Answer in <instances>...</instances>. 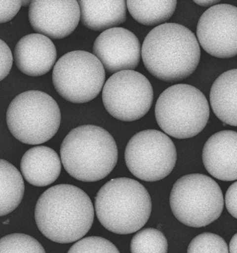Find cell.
<instances>
[{
    "mask_svg": "<svg viewBox=\"0 0 237 253\" xmlns=\"http://www.w3.org/2000/svg\"><path fill=\"white\" fill-rule=\"evenodd\" d=\"M22 6V1L0 0V24L7 23L14 18Z\"/></svg>",
    "mask_w": 237,
    "mask_h": 253,
    "instance_id": "26",
    "label": "cell"
},
{
    "mask_svg": "<svg viewBox=\"0 0 237 253\" xmlns=\"http://www.w3.org/2000/svg\"><path fill=\"white\" fill-rule=\"evenodd\" d=\"M127 9L138 23L146 26L162 25L169 20L177 7V1L128 0Z\"/></svg>",
    "mask_w": 237,
    "mask_h": 253,
    "instance_id": "20",
    "label": "cell"
},
{
    "mask_svg": "<svg viewBox=\"0 0 237 253\" xmlns=\"http://www.w3.org/2000/svg\"><path fill=\"white\" fill-rule=\"evenodd\" d=\"M13 61L11 49L4 41L0 39V82L9 74Z\"/></svg>",
    "mask_w": 237,
    "mask_h": 253,
    "instance_id": "25",
    "label": "cell"
},
{
    "mask_svg": "<svg viewBox=\"0 0 237 253\" xmlns=\"http://www.w3.org/2000/svg\"><path fill=\"white\" fill-rule=\"evenodd\" d=\"M68 253H120L110 241L103 237H88L80 239Z\"/></svg>",
    "mask_w": 237,
    "mask_h": 253,
    "instance_id": "24",
    "label": "cell"
},
{
    "mask_svg": "<svg viewBox=\"0 0 237 253\" xmlns=\"http://www.w3.org/2000/svg\"><path fill=\"white\" fill-rule=\"evenodd\" d=\"M237 234H235L230 243V253H237Z\"/></svg>",
    "mask_w": 237,
    "mask_h": 253,
    "instance_id": "28",
    "label": "cell"
},
{
    "mask_svg": "<svg viewBox=\"0 0 237 253\" xmlns=\"http://www.w3.org/2000/svg\"><path fill=\"white\" fill-rule=\"evenodd\" d=\"M194 1L198 5L202 6H211L219 2V1H209V0H207V1H205V0H204V1H199H199Z\"/></svg>",
    "mask_w": 237,
    "mask_h": 253,
    "instance_id": "29",
    "label": "cell"
},
{
    "mask_svg": "<svg viewBox=\"0 0 237 253\" xmlns=\"http://www.w3.org/2000/svg\"><path fill=\"white\" fill-rule=\"evenodd\" d=\"M35 220L39 230L49 240L70 244L89 232L94 221V208L82 189L71 184H58L39 198Z\"/></svg>",
    "mask_w": 237,
    "mask_h": 253,
    "instance_id": "1",
    "label": "cell"
},
{
    "mask_svg": "<svg viewBox=\"0 0 237 253\" xmlns=\"http://www.w3.org/2000/svg\"><path fill=\"white\" fill-rule=\"evenodd\" d=\"M52 81L65 100L86 103L98 96L105 82V71L93 54L86 51L68 52L54 65Z\"/></svg>",
    "mask_w": 237,
    "mask_h": 253,
    "instance_id": "8",
    "label": "cell"
},
{
    "mask_svg": "<svg viewBox=\"0 0 237 253\" xmlns=\"http://www.w3.org/2000/svg\"><path fill=\"white\" fill-rule=\"evenodd\" d=\"M78 4L81 23L95 32L117 27L127 20L124 0H81Z\"/></svg>",
    "mask_w": 237,
    "mask_h": 253,
    "instance_id": "17",
    "label": "cell"
},
{
    "mask_svg": "<svg viewBox=\"0 0 237 253\" xmlns=\"http://www.w3.org/2000/svg\"><path fill=\"white\" fill-rule=\"evenodd\" d=\"M29 19L37 33L49 39H64L79 24V4L76 0H34L31 1Z\"/></svg>",
    "mask_w": 237,
    "mask_h": 253,
    "instance_id": "13",
    "label": "cell"
},
{
    "mask_svg": "<svg viewBox=\"0 0 237 253\" xmlns=\"http://www.w3.org/2000/svg\"><path fill=\"white\" fill-rule=\"evenodd\" d=\"M145 67L166 82L181 81L196 71L200 48L195 34L180 24L164 23L146 36L141 48Z\"/></svg>",
    "mask_w": 237,
    "mask_h": 253,
    "instance_id": "2",
    "label": "cell"
},
{
    "mask_svg": "<svg viewBox=\"0 0 237 253\" xmlns=\"http://www.w3.org/2000/svg\"><path fill=\"white\" fill-rule=\"evenodd\" d=\"M59 105L48 94L28 90L8 106L6 123L12 135L25 144L39 145L57 134L61 124Z\"/></svg>",
    "mask_w": 237,
    "mask_h": 253,
    "instance_id": "6",
    "label": "cell"
},
{
    "mask_svg": "<svg viewBox=\"0 0 237 253\" xmlns=\"http://www.w3.org/2000/svg\"><path fill=\"white\" fill-rule=\"evenodd\" d=\"M95 209L105 229L118 235H129L141 230L149 220L152 201L141 183L119 177L111 179L99 190Z\"/></svg>",
    "mask_w": 237,
    "mask_h": 253,
    "instance_id": "4",
    "label": "cell"
},
{
    "mask_svg": "<svg viewBox=\"0 0 237 253\" xmlns=\"http://www.w3.org/2000/svg\"><path fill=\"white\" fill-rule=\"evenodd\" d=\"M237 8L216 4L201 15L198 23V43L210 55L229 59L237 54Z\"/></svg>",
    "mask_w": 237,
    "mask_h": 253,
    "instance_id": "11",
    "label": "cell"
},
{
    "mask_svg": "<svg viewBox=\"0 0 237 253\" xmlns=\"http://www.w3.org/2000/svg\"><path fill=\"white\" fill-rule=\"evenodd\" d=\"M61 160L73 178L94 182L105 178L117 166V143L100 126L86 125L72 129L61 145Z\"/></svg>",
    "mask_w": 237,
    "mask_h": 253,
    "instance_id": "3",
    "label": "cell"
},
{
    "mask_svg": "<svg viewBox=\"0 0 237 253\" xmlns=\"http://www.w3.org/2000/svg\"><path fill=\"white\" fill-rule=\"evenodd\" d=\"M237 133L218 131L206 142L202 150V162L207 172L222 181H236Z\"/></svg>",
    "mask_w": 237,
    "mask_h": 253,
    "instance_id": "14",
    "label": "cell"
},
{
    "mask_svg": "<svg viewBox=\"0 0 237 253\" xmlns=\"http://www.w3.org/2000/svg\"><path fill=\"white\" fill-rule=\"evenodd\" d=\"M57 56L55 45L50 39L42 34L25 36L15 47L14 60L17 68L28 76L47 74L54 66Z\"/></svg>",
    "mask_w": 237,
    "mask_h": 253,
    "instance_id": "15",
    "label": "cell"
},
{
    "mask_svg": "<svg viewBox=\"0 0 237 253\" xmlns=\"http://www.w3.org/2000/svg\"><path fill=\"white\" fill-rule=\"evenodd\" d=\"M174 216L189 227L207 226L217 220L224 208L222 190L214 179L190 174L177 179L170 195Z\"/></svg>",
    "mask_w": 237,
    "mask_h": 253,
    "instance_id": "7",
    "label": "cell"
},
{
    "mask_svg": "<svg viewBox=\"0 0 237 253\" xmlns=\"http://www.w3.org/2000/svg\"><path fill=\"white\" fill-rule=\"evenodd\" d=\"M187 253H229V250L222 237L211 232H204L193 239Z\"/></svg>",
    "mask_w": 237,
    "mask_h": 253,
    "instance_id": "23",
    "label": "cell"
},
{
    "mask_svg": "<svg viewBox=\"0 0 237 253\" xmlns=\"http://www.w3.org/2000/svg\"><path fill=\"white\" fill-rule=\"evenodd\" d=\"M0 253H46L34 237L21 233L11 234L0 239Z\"/></svg>",
    "mask_w": 237,
    "mask_h": 253,
    "instance_id": "22",
    "label": "cell"
},
{
    "mask_svg": "<svg viewBox=\"0 0 237 253\" xmlns=\"http://www.w3.org/2000/svg\"><path fill=\"white\" fill-rule=\"evenodd\" d=\"M29 3H30V1H22V6H28Z\"/></svg>",
    "mask_w": 237,
    "mask_h": 253,
    "instance_id": "30",
    "label": "cell"
},
{
    "mask_svg": "<svg viewBox=\"0 0 237 253\" xmlns=\"http://www.w3.org/2000/svg\"><path fill=\"white\" fill-rule=\"evenodd\" d=\"M237 70L225 72L214 82L210 91L213 112L225 124L237 126Z\"/></svg>",
    "mask_w": 237,
    "mask_h": 253,
    "instance_id": "18",
    "label": "cell"
},
{
    "mask_svg": "<svg viewBox=\"0 0 237 253\" xmlns=\"http://www.w3.org/2000/svg\"><path fill=\"white\" fill-rule=\"evenodd\" d=\"M93 54L105 70L114 74L122 71H134L141 57L139 40L132 32L122 27L104 31L95 41Z\"/></svg>",
    "mask_w": 237,
    "mask_h": 253,
    "instance_id": "12",
    "label": "cell"
},
{
    "mask_svg": "<svg viewBox=\"0 0 237 253\" xmlns=\"http://www.w3.org/2000/svg\"><path fill=\"white\" fill-rule=\"evenodd\" d=\"M237 182H235L230 186L226 194V205L227 210L230 214L237 218Z\"/></svg>",
    "mask_w": 237,
    "mask_h": 253,
    "instance_id": "27",
    "label": "cell"
},
{
    "mask_svg": "<svg viewBox=\"0 0 237 253\" xmlns=\"http://www.w3.org/2000/svg\"><path fill=\"white\" fill-rule=\"evenodd\" d=\"M154 92L144 75L134 71L114 73L106 82L102 102L116 119L132 122L141 119L153 105Z\"/></svg>",
    "mask_w": 237,
    "mask_h": 253,
    "instance_id": "10",
    "label": "cell"
},
{
    "mask_svg": "<svg viewBox=\"0 0 237 253\" xmlns=\"http://www.w3.org/2000/svg\"><path fill=\"white\" fill-rule=\"evenodd\" d=\"M209 115V103L204 94L185 84L167 88L155 105V118L159 127L178 139L197 136L207 126Z\"/></svg>",
    "mask_w": 237,
    "mask_h": 253,
    "instance_id": "5",
    "label": "cell"
},
{
    "mask_svg": "<svg viewBox=\"0 0 237 253\" xmlns=\"http://www.w3.org/2000/svg\"><path fill=\"white\" fill-rule=\"evenodd\" d=\"M25 193V183L19 170L7 161L0 160V216L13 212Z\"/></svg>",
    "mask_w": 237,
    "mask_h": 253,
    "instance_id": "19",
    "label": "cell"
},
{
    "mask_svg": "<svg viewBox=\"0 0 237 253\" xmlns=\"http://www.w3.org/2000/svg\"><path fill=\"white\" fill-rule=\"evenodd\" d=\"M24 178L32 185L46 186L60 175L61 162L58 154L47 146H36L27 150L20 162Z\"/></svg>",
    "mask_w": 237,
    "mask_h": 253,
    "instance_id": "16",
    "label": "cell"
},
{
    "mask_svg": "<svg viewBox=\"0 0 237 253\" xmlns=\"http://www.w3.org/2000/svg\"><path fill=\"white\" fill-rule=\"evenodd\" d=\"M168 241L161 231L154 228L140 230L131 241L132 253H167Z\"/></svg>",
    "mask_w": 237,
    "mask_h": 253,
    "instance_id": "21",
    "label": "cell"
},
{
    "mask_svg": "<svg viewBox=\"0 0 237 253\" xmlns=\"http://www.w3.org/2000/svg\"><path fill=\"white\" fill-rule=\"evenodd\" d=\"M124 160L138 179L157 182L169 175L177 162V150L168 135L156 129L139 131L129 140Z\"/></svg>",
    "mask_w": 237,
    "mask_h": 253,
    "instance_id": "9",
    "label": "cell"
}]
</instances>
